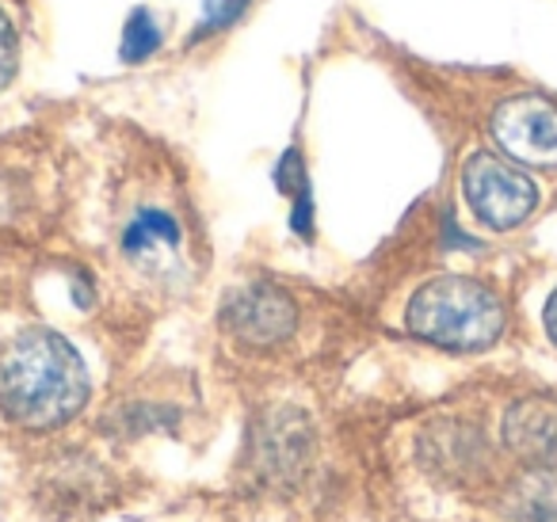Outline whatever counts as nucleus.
Wrapping results in <instances>:
<instances>
[{"mask_svg": "<svg viewBox=\"0 0 557 522\" xmlns=\"http://www.w3.org/2000/svg\"><path fill=\"white\" fill-rule=\"evenodd\" d=\"M88 400V370L70 339L27 328L0 359V412L12 423L47 431L73 420Z\"/></svg>", "mask_w": 557, "mask_h": 522, "instance_id": "f257e3e1", "label": "nucleus"}, {"mask_svg": "<svg viewBox=\"0 0 557 522\" xmlns=\"http://www.w3.org/2000/svg\"><path fill=\"white\" fill-rule=\"evenodd\" d=\"M405 324L412 336L447 351H485L504 332V306L478 278L440 275L412 294Z\"/></svg>", "mask_w": 557, "mask_h": 522, "instance_id": "f03ea898", "label": "nucleus"}, {"mask_svg": "<svg viewBox=\"0 0 557 522\" xmlns=\"http://www.w3.org/2000/svg\"><path fill=\"white\" fill-rule=\"evenodd\" d=\"M462 191L470 210L488 229H516L539 207V187L523 164L496 153H473L462 169Z\"/></svg>", "mask_w": 557, "mask_h": 522, "instance_id": "7ed1b4c3", "label": "nucleus"}, {"mask_svg": "<svg viewBox=\"0 0 557 522\" xmlns=\"http://www.w3.org/2000/svg\"><path fill=\"white\" fill-rule=\"evenodd\" d=\"M493 141L523 169H557V103L539 92L504 100L493 111Z\"/></svg>", "mask_w": 557, "mask_h": 522, "instance_id": "20e7f679", "label": "nucleus"}, {"mask_svg": "<svg viewBox=\"0 0 557 522\" xmlns=\"http://www.w3.org/2000/svg\"><path fill=\"white\" fill-rule=\"evenodd\" d=\"M222 321L233 336L245 347H275L295 332L298 324V306L290 301L287 290L268 283H256L237 290L222 309Z\"/></svg>", "mask_w": 557, "mask_h": 522, "instance_id": "39448f33", "label": "nucleus"}, {"mask_svg": "<svg viewBox=\"0 0 557 522\" xmlns=\"http://www.w3.org/2000/svg\"><path fill=\"white\" fill-rule=\"evenodd\" d=\"M504 443L531 465L557 469V400L527 397L504 415Z\"/></svg>", "mask_w": 557, "mask_h": 522, "instance_id": "423d86ee", "label": "nucleus"}, {"mask_svg": "<svg viewBox=\"0 0 557 522\" xmlns=\"http://www.w3.org/2000/svg\"><path fill=\"white\" fill-rule=\"evenodd\" d=\"M508 522H557V469L534 465L504 496Z\"/></svg>", "mask_w": 557, "mask_h": 522, "instance_id": "0eeeda50", "label": "nucleus"}, {"mask_svg": "<svg viewBox=\"0 0 557 522\" xmlns=\"http://www.w3.org/2000/svg\"><path fill=\"white\" fill-rule=\"evenodd\" d=\"M310 453V427L302 415H283L271 423V435L260 443V465L268 476H295V469Z\"/></svg>", "mask_w": 557, "mask_h": 522, "instance_id": "6e6552de", "label": "nucleus"}, {"mask_svg": "<svg viewBox=\"0 0 557 522\" xmlns=\"http://www.w3.org/2000/svg\"><path fill=\"white\" fill-rule=\"evenodd\" d=\"M180 245V225L164 210H138L134 222L123 229V252L126 256H157L172 252Z\"/></svg>", "mask_w": 557, "mask_h": 522, "instance_id": "1a4fd4ad", "label": "nucleus"}, {"mask_svg": "<svg viewBox=\"0 0 557 522\" xmlns=\"http://www.w3.org/2000/svg\"><path fill=\"white\" fill-rule=\"evenodd\" d=\"M157 47H161V32L149 20V12H131V20L123 27V62H146L149 54H157Z\"/></svg>", "mask_w": 557, "mask_h": 522, "instance_id": "9d476101", "label": "nucleus"}, {"mask_svg": "<svg viewBox=\"0 0 557 522\" xmlns=\"http://www.w3.org/2000/svg\"><path fill=\"white\" fill-rule=\"evenodd\" d=\"M248 0H202V32H222V27L237 24L240 16H245Z\"/></svg>", "mask_w": 557, "mask_h": 522, "instance_id": "9b49d317", "label": "nucleus"}, {"mask_svg": "<svg viewBox=\"0 0 557 522\" xmlns=\"http://www.w3.org/2000/svg\"><path fill=\"white\" fill-rule=\"evenodd\" d=\"M16 65H20V42H16V27L12 20L0 12V88L9 85L16 77Z\"/></svg>", "mask_w": 557, "mask_h": 522, "instance_id": "f8f14e48", "label": "nucleus"}, {"mask_svg": "<svg viewBox=\"0 0 557 522\" xmlns=\"http://www.w3.org/2000/svg\"><path fill=\"white\" fill-rule=\"evenodd\" d=\"M542 321H546V336L557 344V290L549 294V301H546V313H542Z\"/></svg>", "mask_w": 557, "mask_h": 522, "instance_id": "ddd939ff", "label": "nucleus"}]
</instances>
